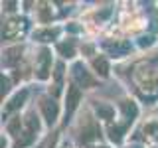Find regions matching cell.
<instances>
[{
	"label": "cell",
	"instance_id": "1",
	"mask_svg": "<svg viewBox=\"0 0 158 148\" xmlns=\"http://www.w3.org/2000/svg\"><path fill=\"white\" fill-rule=\"evenodd\" d=\"M42 109H44V115H46V121L52 125V122L56 121V117H57V105L53 101H44Z\"/></svg>",
	"mask_w": 158,
	"mask_h": 148
},
{
	"label": "cell",
	"instance_id": "2",
	"mask_svg": "<svg viewBox=\"0 0 158 148\" xmlns=\"http://www.w3.org/2000/svg\"><path fill=\"white\" fill-rule=\"evenodd\" d=\"M49 61H52V56H49V51H42V56H40V69H38V77L40 79H46L48 77V69H49Z\"/></svg>",
	"mask_w": 158,
	"mask_h": 148
},
{
	"label": "cell",
	"instance_id": "3",
	"mask_svg": "<svg viewBox=\"0 0 158 148\" xmlns=\"http://www.w3.org/2000/svg\"><path fill=\"white\" fill-rule=\"evenodd\" d=\"M73 75L77 77V81L81 83V85H93V79L89 77V73L81 65H75V67H73Z\"/></svg>",
	"mask_w": 158,
	"mask_h": 148
},
{
	"label": "cell",
	"instance_id": "4",
	"mask_svg": "<svg viewBox=\"0 0 158 148\" xmlns=\"http://www.w3.org/2000/svg\"><path fill=\"white\" fill-rule=\"evenodd\" d=\"M79 89L77 87H69V99H67V115L75 109V105L79 103Z\"/></svg>",
	"mask_w": 158,
	"mask_h": 148
},
{
	"label": "cell",
	"instance_id": "5",
	"mask_svg": "<svg viewBox=\"0 0 158 148\" xmlns=\"http://www.w3.org/2000/svg\"><path fill=\"white\" fill-rule=\"evenodd\" d=\"M18 24H22V22H16V20H14V22H8V24H6V30H4V36L10 38V36H14V34L22 32V28H20Z\"/></svg>",
	"mask_w": 158,
	"mask_h": 148
},
{
	"label": "cell",
	"instance_id": "6",
	"mask_svg": "<svg viewBox=\"0 0 158 148\" xmlns=\"http://www.w3.org/2000/svg\"><path fill=\"white\" fill-rule=\"evenodd\" d=\"M24 99H26V91H22L20 95H16V97L12 99V101H10V105L6 107V113H8V111H14L16 107H20V105L24 103Z\"/></svg>",
	"mask_w": 158,
	"mask_h": 148
},
{
	"label": "cell",
	"instance_id": "7",
	"mask_svg": "<svg viewBox=\"0 0 158 148\" xmlns=\"http://www.w3.org/2000/svg\"><path fill=\"white\" fill-rule=\"evenodd\" d=\"M97 113H99V117H103V118H111L113 117V109L107 107V105H97Z\"/></svg>",
	"mask_w": 158,
	"mask_h": 148
},
{
	"label": "cell",
	"instance_id": "8",
	"mask_svg": "<svg viewBox=\"0 0 158 148\" xmlns=\"http://www.w3.org/2000/svg\"><path fill=\"white\" fill-rule=\"evenodd\" d=\"M18 53H20V49H8L6 51V59H4V63H6V65H10V63H14L18 59Z\"/></svg>",
	"mask_w": 158,
	"mask_h": 148
},
{
	"label": "cell",
	"instance_id": "9",
	"mask_svg": "<svg viewBox=\"0 0 158 148\" xmlns=\"http://www.w3.org/2000/svg\"><path fill=\"white\" fill-rule=\"evenodd\" d=\"M95 67L101 69V75H107V73H109V67H107L105 59H95Z\"/></svg>",
	"mask_w": 158,
	"mask_h": 148
},
{
	"label": "cell",
	"instance_id": "10",
	"mask_svg": "<svg viewBox=\"0 0 158 148\" xmlns=\"http://www.w3.org/2000/svg\"><path fill=\"white\" fill-rule=\"evenodd\" d=\"M59 51H61L65 57H71L73 56V46H71V43H69V46H67V43H61V46H59Z\"/></svg>",
	"mask_w": 158,
	"mask_h": 148
},
{
	"label": "cell",
	"instance_id": "11",
	"mask_svg": "<svg viewBox=\"0 0 158 148\" xmlns=\"http://www.w3.org/2000/svg\"><path fill=\"white\" fill-rule=\"evenodd\" d=\"M123 109H125L127 117H135V115H136V107H135V105H128V103H123Z\"/></svg>",
	"mask_w": 158,
	"mask_h": 148
},
{
	"label": "cell",
	"instance_id": "12",
	"mask_svg": "<svg viewBox=\"0 0 158 148\" xmlns=\"http://www.w3.org/2000/svg\"><path fill=\"white\" fill-rule=\"evenodd\" d=\"M53 36H56L53 32H44V34H38V38H46V42H49V39H52Z\"/></svg>",
	"mask_w": 158,
	"mask_h": 148
},
{
	"label": "cell",
	"instance_id": "13",
	"mask_svg": "<svg viewBox=\"0 0 158 148\" xmlns=\"http://www.w3.org/2000/svg\"><path fill=\"white\" fill-rule=\"evenodd\" d=\"M6 91H8V81L2 79V93H6Z\"/></svg>",
	"mask_w": 158,
	"mask_h": 148
}]
</instances>
